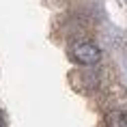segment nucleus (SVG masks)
Masks as SVG:
<instances>
[{
	"mask_svg": "<svg viewBox=\"0 0 127 127\" xmlns=\"http://www.w3.org/2000/svg\"><path fill=\"white\" fill-rule=\"evenodd\" d=\"M71 54H73V58L80 63V65H95V63H99L101 58V50L95 43H91V41H82V43H75L73 50H71Z\"/></svg>",
	"mask_w": 127,
	"mask_h": 127,
	"instance_id": "1",
	"label": "nucleus"
},
{
	"mask_svg": "<svg viewBox=\"0 0 127 127\" xmlns=\"http://www.w3.org/2000/svg\"><path fill=\"white\" fill-rule=\"evenodd\" d=\"M106 127H127V112H123V110H112V112H108Z\"/></svg>",
	"mask_w": 127,
	"mask_h": 127,
	"instance_id": "2",
	"label": "nucleus"
},
{
	"mask_svg": "<svg viewBox=\"0 0 127 127\" xmlns=\"http://www.w3.org/2000/svg\"><path fill=\"white\" fill-rule=\"evenodd\" d=\"M0 127H4V121H2V116H0Z\"/></svg>",
	"mask_w": 127,
	"mask_h": 127,
	"instance_id": "3",
	"label": "nucleus"
}]
</instances>
